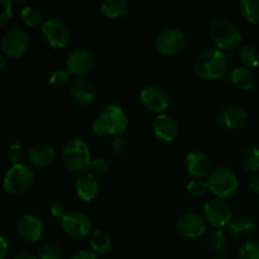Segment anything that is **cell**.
I'll list each match as a JSON object with an SVG mask.
<instances>
[{"mask_svg": "<svg viewBox=\"0 0 259 259\" xmlns=\"http://www.w3.org/2000/svg\"><path fill=\"white\" fill-rule=\"evenodd\" d=\"M113 149H114V152H115L116 154H121V153H123L124 149H125V144H124V142H123V139H121V137H116V138H114Z\"/></svg>", "mask_w": 259, "mask_h": 259, "instance_id": "ab89813d", "label": "cell"}, {"mask_svg": "<svg viewBox=\"0 0 259 259\" xmlns=\"http://www.w3.org/2000/svg\"><path fill=\"white\" fill-rule=\"evenodd\" d=\"M8 249H9V245H8L7 239L0 235V259H4L7 257Z\"/></svg>", "mask_w": 259, "mask_h": 259, "instance_id": "60d3db41", "label": "cell"}, {"mask_svg": "<svg viewBox=\"0 0 259 259\" xmlns=\"http://www.w3.org/2000/svg\"><path fill=\"white\" fill-rule=\"evenodd\" d=\"M42 34L46 42L53 48H65L71 38L70 28L67 23L61 18L53 17L45 20L42 24Z\"/></svg>", "mask_w": 259, "mask_h": 259, "instance_id": "52a82bcc", "label": "cell"}, {"mask_svg": "<svg viewBox=\"0 0 259 259\" xmlns=\"http://www.w3.org/2000/svg\"><path fill=\"white\" fill-rule=\"evenodd\" d=\"M70 259H98V255L90 250H77L71 255Z\"/></svg>", "mask_w": 259, "mask_h": 259, "instance_id": "f35d334b", "label": "cell"}, {"mask_svg": "<svg viewBox=\"0 0 259 259\" xmlns=\"http://www.w3.org/2000/svg\"><path fill=\"white\" fill-rule=\"evenodd\" d=\"M61 249L58 245L53 244V243H47V244L42 245L38 252V259H61Z\"/></svg>", "mask_w": 259, "mask_h": 259, "instance_id": "4dcf8cb0", "label": "cell"}, {"mask_svg": "<svg viewBox=\"0 0 259 259\" xmlns=\"http://www.w3.org/2000/svg\"><path fill=\"white\" fill-rule=\"evenodd\" d=\"M13 259H37L34 257V255L29 254V253H25V252H22V253H18L17 255H15Z\"/></svg>", "mask_w": 259, "mask_h": 259, "instance_id": "7bdbcfd3", "label": "cell"}, {"mask_svg": "<svg viewBox=\"0 0 259 259\" xmlns=\"http://www.w3.org/2000/svg\"><path fill=\"white\" fill-rule=\"evenodd\" d=\"M186 189L190 195L199 197L202 196L209 190V187H207V182L201 181V180H192V181H190L187 184Z\"/></svg>", "mask_w": 259, "mask_h": 259, "instance_id": "836d02e7", "label": "cell"}, {"mask_svg": "<svg viewBox=\"0 0 259 259\" xmlns=\"http://www.w3.org/2000/svg\"><path fill=\"white\" fill-rule=\"evenodd\" d=\"M206 219L197 212H186L177 220V230L185 238L196 239L206 232Z\"/></svg>", "mask_w": 259, "mask_h": 259, "instance_id": "4fadbf2b", "label": "cell"}, {"mask_svg": "<svg viewBox=\"0 0 259 259\" xmlns=\"http://www.w3.org/2000/svg\"><path fill=\"white\" fill-rule=\"evenodd\" d=\"M225 235L222 230H214L209 234L207 243L212 250H222L225 245Z\"/></svg>", "mask_w": 259, "mask_h": 259, "instance_id": "d6a6232c", "label": "cell"}, {"mask_svg": "<svg viewBox=\"0 0 259 259\" xmlns=\"http://www.w3.org/2000/svg\"><path fill=\"white\" fill-rule=\"evenodd\" d=\"M29 37L22 28H12L7 30L2 38V51L9 58H18L27 51Z\"/></svg>", "mask_w": 259, "mask_h": 259, "instance_id": "8fae6325", "label": "cell"}, {"mask_svg": "<svg viewBox=\"0 0 259 259\" xmlns=\"http://www.w3.org/2000/svg\"><path fill=\"white\" fill-rule=\"evenodd\" d=\"M90 245L95 254H106L111 248V239L104 230H95L90 235Z\"/></svg>", "mask_w": 259, "mask_h": 259, "instance_id": "d4e9b609", "label": "cell"}, {"mask_svg": "<svg viewBox=\"0 0 259 259\" xmlns=\"http://www.w3.org/2000/svg\"><path fill=\"white\" fill-rule=\"evenodd\" d=\"M186 168L190 175L201 179L210 171V159L202 152L192 151L186 156Z\"/></svg>", "mask_w": 259, "mask_h": 259, "instance_id": "ffe728a7", "label": "cell"}, {"mask_svg": "<svg viewBox=\"0 0 259 259\" xmlns=\"http://www.w3.org/2000/svg\"><path fill=\"white\" fill-rule=\"evenodd\" d=\"M55 149L47 143H38L28 152V162L38 168H45L55 161Z\"/></svg>", "mask_w": 259, "mask_h": 259, "instance_id": "ac0fdd59", "label": "cell"}, {"mask_svg": "<svg viewBox=\"0 0 259 259\" xmlns=\"http://www.w3.org/2000/svg\"><path fill=\"white\" fill-rule=\"evenodd\" d=\"M229 232L235 239H248L255 232V223L250 218H239L230 224Z\"/></svg>", "mask_w": 259, "mask_h": 259, "instance_id": "603a6c76", "label": "cell"}, {"mask_svg": "<svg viewBox=\"0 0 259 259\" xmlns=\"http://www.w3.org/2000/svg\"><path fill=\"white\" fill-rule=\"evenodd\" d=\"M91 174L96 175H105L109 171V163L104 158H95L91 159L90 162Z\"/></svg>", "mask_w": 259, "mask_h": 259, "instance_id": "8d00e7d4", "label": "cell"}, {"mask_svg": "<svg viewBox=\"0 0 259 259\" xmlns=\"http://www.w3.org/2000/svg\"><path fill=\"white\" fill-rule=\"evenodd\" d=\"M207 187L218 199H229L234 196L238 190V177L232 169L219 167L210 174Z\"/></svg>", "mask_w": 259, "mask_h": 259, "instance_id": "8992f818", "label": "cell"}, {"mask_svg": "<svg viewBox=\"0 0 259 259\" xmlns=\"http://www.w3.org/2000/svg\"><path fill=\"white\" fill-rule=\"evenodd\" d=\"M249 186L255 194H259V175H255V176H253L252 179H250Z\"/></svg>", "mask_w": 259, "mask_h": 259, "instance_id": "b9f144b4", "label": "cell"}, {"mask_svg": "<svg viewBox=\"0 0 259 259\" xmlns=\"http://www.w3.org/2000/svg\"><path fill=\"white\" fill-rule=\"evenodd\" d=\"M63 233L73 239H83L93 233V220L80 211H71L61 220Z\"/></svg>", "mask_w": 259, "mask_h": 259, "instance_id": "ba28073f", "label": "cell"}, {"mask_svg": "<svg viewBox=\"0 0 259 259\" xmlns=\"http://www.w3.org/2000/svg\"><path fill=\"white\" fill-rule=\"evenodd\" d=\"M154 46L161 55L176 56L184 51L186 37L177 28H167L157 35Z\"/></svg>", "mask_w": 259, "mask_h": 259, "instance_id": "9c48e42d", "label": "cell"}, {"mask_svg": "<svg viewBox=\"0 0 259 259\" xmlns=\"http://www.w3.org/2000/svg\"><path fill=\"white\" fill-rule=\"evenodd\" d=\"M153 133L159 141L171 143L179 136V124L172 116L167 114H159L153 121Z\"/></svg>", "mask_w": 259, "mask_h": 259, "instance_id": "9a60e30c", "label": "cell"}, {"mask_svg": "<svg viewBox=\"0 0 259 259\" xmlns=\"http://www.w3.org/2000/svg\"><path fill=\"white\" fill-rule=\"evenodd\" d=\"M70 93L73 100L81 105H89V104L93 103L96 96L94 86L89 83L88 81L81 80V78L71 83Z\"/></svg>", "mask_w": 259, "mask_h": 259, "instance_id": "44dd1931", "label": "cell"}, {"mask_svg": "<svg viewBox=\"0 0 259 259\" xmlns=\"http://www.w3.org/2000/svg\"><path fill=\"white\" fill-rule=\"evenodd\" d=\"M12 2L10 0H0V27L7 25L13 17Z\"/></svg>", "mask_w": 259, "mask_h": 259, "instance_id": "d590c367", "label": "cell"}, {"mask_svg": "<svg viewBox=\"0 0 259 259\" xmlns=\"http://www.w3.org/2000/svg\"><path fill=\"white\" fill-rule=\"evenodd\" d=\"M5 66H7V62H5V58H4V56H3L2 53H0V71L4 70Z\"/></svg>", "mask_w": 259, "mask_h": 259, "instance_id": "ee69618b", "label": "cell"}, {"mask_svg": "<svg viewBox=\"0 0 259 259\" xmlns=\"http://www.w3.org/2000/svg\"><path fill=\"white\" fill-rule=\"evenodd\" d=\"M240 14L250 24L259 23V0H242L239 3Z\"/></svg>", "mask_w": 259, "mask_h": 259, "instance_id": "484cf974", "label": "cell"}, {"mask_svg": "<svg viewBox=\"0 0 259 259\" xmlns=\"http://www.w3.org/2000/svg\"><path fill=\"white\" fill-rule=\"evenodd\" d=\"M131 5L126 0H105L101 3L100 12L108 19H119L128 14Z\"/></svg>", "mask_w": 259, "mask_h": 259, "instance_id": "7402d4cb", "label": "cell"}, {"mask_svg": "<svg viewBox=\"0 0 259 259\" xmlns=\"http://www.w3.org/2000/svg\"><path fill=\"white\" fill-rule=\"evenodd\" d=\"M50 211L53 217L57 218V219H61V220H62L63 218L66 217V214H67L66 205L61 201H53L50 206Z\"/></svg>", "mask_w": 259, "mask_h": 259, "instance_id": "74e56055", "label": "cell"}, {"mask_svg": "<svg viewBox=\"0 0 259 259\" xmlns=\"http://www.w3.org/2000/svg\"><path fill=\"white\" fill-rule=\"evenodd\" d=\"M141 101L148 110L162 113L169 105V99L166 91L157 85H147L141 91Z\"/></svg>", "mask_w": 259, "mask_h": 259, "instance_id": "5bb4252c", "label": "cell"}, {"mask_svg": "<svg viewBox=\"0 0 259 259\" xmlns=\"http://www.w3.org/2000/svg\"><path fill=\"white\" fill-rule=\"evenodd\" d=\"M20 15H22L23 22L29 28H37L39 25L42 27V24L45 23L42 12L35 7H30V5L29 7H25L20 12Z\"/></svg>", "mask_w": 259, "mask_h": 259, "instance_id": "83f0119b", "label": "cell"}, {"mask_svg": "<svg viewBox=\"0 0 259 259\" xmlns=\"http://www.w3.org/2000/svg\"><path fill=\"white\" fill-rule=\"evenodd\" d=\"M209 35L212 43L220 51L235 50L242 42V33L239 32L237 25L225 18L217 19L211 23Z\"/></svg>", "mask_w": 259, "mask_h": 259, "instance_id": "3957f363", "label": "cell"}, {"mask_svg": "<svg viewBox=\"0 0 259 259\" xmlns=\"http://www.w3.org/2000/svg\"><path fill=\"white\" fill-rule=\"evenodd\" d=\"M34 179V172L28 164H13L5 174L3 187L12 195H22L33 186Z\"/></svg>", "mask_w": 259, "mask_h": 259, "instance_id": "277c9868", "label": "cell"}, {"mask_svg": "<svg viewBox=\"0 0 259 259\" xmlns=\"http://www.w3.org/2000/svg\"><path fill=\"white\" fill-rule=\"evenodd\" d=\"M240 259H259V242L258 240H245L239 247Z\"/></svg>", "mask_w": 259, "mask_h": 259, "instance_id": "f546056e", "label": "cell"}, {"mask_svg": "<svg viewBox=\"0 0 259 259\" xmlns=\"http://www.w3.org/2000/svg\"><path fill=\"white\" fill-rule=\"evenodd\" d=\"M62 162L68 169L73 172L85 171L90 167V148L82 139H70L63 146Z\"/></svg>", "mask_w": 259, "mask_h": 259, "instance_id": "5b68a950", "label": "cell"}, {"mask_svg": "<svg viewBox=\"0 0 259 259\" xmlns=\"http://www.w3.org/2000/svg\"><path fill=\"white\" fill-rule=\"evenodd\" d=\"M248 120V113L244 108L238 105L228 106L219 114V123L228 129H238Z\"/></svg>", "mask_w": 259, "mask_h": 259, "instance_id": "e0dca14e", "label": "cell"}, {"mask_svg": "<svg viewBox=\"0 0 259 259\" xmlns=\"http://www.w3.org/2000/svg\"><path fill=\"white\" fill-rule=\"evenodd\" d=\"M242 164L249 172L259 171V148L249 147L245 149L242 154Z\"/></svg>", "mask_w": 259, "mask_h": 259, "instance_id": "f1b7e54d", "label": "cell"}, {"mask_svg": "<svg viewBox=\"0 0 259 259\" xmlns=\"http://www.w3.org/2000/svg\"><path fill=\"white\" fill-rule=\"evenodd\" d=\"M95 66V57L88 48H76L70 53L66 62V70L76 77L90 75Z\"/></svg>", "mask_w": 259, "mask_h": 259, "instance_id": "30bf717a", "label": "cell"}, {"mask_svg": "<svg viewBox=\"0 0 259 259\" xmlns=\"http://www.w3.org/2000/svg\"><path fill=\"white\" fill-rule=\"evenodd\" d=\"M7 156L13 162V164L22 163V159L24 157V149L19 143H13L8 147Z\"/></svg>", "mask_w": 259, "mask_h": 259, "instance_id": "e575fe53", "label": "cell"}, {"mask_svg": "<svg viewBox=\"0 0 259 259\" xmlns=\"http://www.w3.org/2000/svg\"><path fill=\"white\" fill-rule=\"evenodd\" d=\"M230 80L240 90H250L255 85V75L247 67H235L232 71Z\"/></svg>", "mask_w": 259, "mask_h": 259, "instance_id": "cb8c5ba5", "label": "cell"}, {"mask_svg": "<svg viewBox=\"0 0 259 259\" xmlns=\"http://www.w3.org/2000/svg\"><path fill=\"white\" fill-rule=\"evenodd\" d=\"M239 58L243 65L252 70L259 66V51L250 45H244L239 50Z\"/></svg>", "mask_w": 259, "mask_h": 259, "instance_id": "4316f807", "label": "cell"}, {"mask_svg": "<svg viewBox=\"0 0 259 259\" xmlns=\"http://www.w3.org/2000/svg\"><path fill=\"white\" fill-rule=\"evenodd\" d=\"M229 71V60L218 48L205 50L194 61V72L199 78H220Z\"/></svg>", "mask_w": 259, "mask_h": 259, "instance_id": "6da1fadb", "label": "cell"}, {"mask_svg": "<svg viewBox=\"0 0 259 259\" xmlns=\"http://www.w3.org/2000/svg\"><path fill=\"white\" fill-rule=\"evenodd\" d=\"M214 259H227V258H223V257H220V258H214Z\"/></svg>", "mask_w": 259, "mask_h": 259, "instance_id": "f6af8a7d", "label": "cell"}, {"mask_svg": "<svg viewBox=\"0 0 259 259\" xmlns=\"http://www.w3.org/2000/svg\"><path fill=\"white\" fill-rule=\"evenodd\" d=\"M43 225L35 215H23L17 222V233L27 242H37L42 237Z\"/></svg>", "mask_w": 259, "mask_h": 259, "instance_id": "2e32d148", "label": "cell"}, {"mask_svg": "<svg viewBox=\"0 0 259 259\" xmlns=\"http://www.w3.org/2000/svg\"><path fill=\"white\" fill-rule=\"evenodd\" d=\"M99 192V180L94 174H83L76 182V194L82 201H93Z\"/></svg>", "mask_w": 259, "mask_h": 259, "instance_id": "d6986e66", "label": "cell"}, {"mask_svg": "<svg viewBox=\"0 0 259 259\" xmlns=\"http://www.w3.org/2000/svg\"><path fill=\"white\" fill-rule=\"evenodd\" d=\"M204 214L206 222L215 228H223L228 225L233 217L232 207L228 202L220 199L209 200L204 205Z\"/></svg>", "mask_w": 259, "mask_h": 259, "instance_id": "7c38bea8", "label": "cell"}, {"mask_svg": "<svg viewBox=\"0 0 259 259\" xmlns=\"http://www.w3.org/2000/svg\"><path fill=\"white\" fill-rule=\"evenodd\" d=\"M70 73L68 71L63 70V68H58V70L53 71L52 75L50 76V83L55 88H63L66 83L68 82V78H70Z\"/></svg>", "mask_w": 259, "mask_h": 259, "instance_id": "1f68e13d", "label": "cell"}, {"mask_svg": "<svg viewBox=\"0 0 259 259\" xmlns=\"http://www.w3.org/2000/svg\"><path fill=\"white\" fill-rule=\"evenodd\" d=\"M128 128V116L118 104H108L94 120L93 132L96 136L121 137Z\"/></svg>", "mask_w": 259, "mask_h": 259, "instance_id": "7a4b0ae2", "label": "cell"}]
</instances>
